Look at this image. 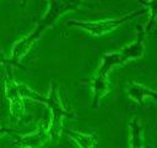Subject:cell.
I'll return each mask as SVG.
<instances>
[{"label": "cell", "mask_w": 157, "mask_h": 148, "mask_svg": "<svg viewBox=\"0 0 157 148\" xmlns=\"http://www.w3.org/2000/svg\"><path fill=\"white\" fill-rule=\"evenodd\" d=\"M83 4V0H52V4H50V7L48 10V12L43 16V18L40 20L38 27L36 28V31L28 37L26 38L21 44H20V48L16 49V54L20 56L21 53H23L25 51H27V48L29 47V44L48 27L50 26L59 16H61L63 14H65L66 11L69 10H74V9H77L80 5Z\"/></svg>", "instance_id": "cell-1"}, {"label": "cell", "mask_w": 157, "mask_h": 148, "mask_svg": "<svg viewBox=\"0 0 157 148\" xmlns=\"http://www.w3.org/2000/svg\"><path fill=\"white\" fill-rule=\"evenodd\" d=\"M128 94L141 107L145 106L144 101H145L146 97H152V99H155L157 101V91H155L152 89H148V88H146V86H144L141 84H137V83H132L130 85V88L128 90Z\"/></svg>", "instance_id": "cell-4"}, {"label": "cell", "mask_w": 157, "mask_h": 148, "mask_svg": "<svg viewBox=\"0 0 157 148\" xmlns=\"http://www.w3.org/2000/svg\"><path fill=\"white\" fill-rule=\"evenodd\" d=\"M144 6L147 7L150 11V18L145 28V31H148L157 22V0H147L144 2Z\"/></svg>", "instance_id": "cell-5"}, {"label": "cell", "mask_w": 157, "mask_h": 148, "mask_svg": "<svg viewBox=\"0 0 157 148\" xmlns=\"http://www.w3.org/2000/svg\"><path fill=\"white\" fill-rule=\"evenodd\" d=\"M25 1H27V0H25Z\"/></svg>", "instance_id": "cell-8"}, {"label": "cell", "mask_w": 157, "mask_h": 148, "mask_svg": "<svg viewBox=\"0 0 157 148\" xmlns=\"http://www.w3.org/2000/svg\"><path fill=\"white\" fill-rule=\"evenodd\" d=\"M67 133L70 136H72L74 139H76L82 147L87 148V147H91L92 143H93V138L91 136H85V134H81V133H76V132H72V131H67Z\"/></svg>", "instance_id": "cell-6"}, {"label": "cell", "mask_w": 157, "mask_h": 148, "mask_svg": "<svg viewBox=\"0 0 157 148\" xmlns=\"http://www.w3.org/2000/svg\"><path fill=\"white\" fill-rule=\"evenodd\" d=\"M146 10H139V11H134L129 15H125L120 18H109V20H102V21H92V22H78V21H70L69 25H74L76 27H80L82 30L88 31L90 33L94 35V36H102L107 32H110L113 30H115L118 26L123 25L126 21H130L142 14H145Z\"/></svg>", "instance_id": "cell-2"}, {"label": "cell", "mask_w": 157, "mask_h": 148, "mask_svg": "<svg viewBox=\"0 0 157 148\" xmlns=\"http://www.w3.org/2000/svg\"><path fill=\"white\" fill-rule=\"evenodd\" d=\"M136 1H139V2L142 4V5H144V2H145V0H136Z\"/></svg>", "instance_id": "cell-7"}, {"label": "cell", "mask_w": 157, "mask_h": 148, "mask_svg": "<svg viewBox=\"0 0 157 148\" xmlns=\"http://www.w3.org/2000/svg\"><path fill=\"white\" fill-rule=\"evenodd\" d=\"M21 91H23V95H28L36 100H39V101H43L45 104H48V106L50 107L52 112H53V126H52V130L53 132L58 133L60 131V127H61V120L65 115H67L65 112V110L63 109V106L60 105V101H59V96H58V90H56V85L55 83H53V88H52V91H50V95L48 99L45 97H42L34 92H32L31 90L28 89H20Z\"/></svg>", "instance_id": "cell-3"}]
</instances>
